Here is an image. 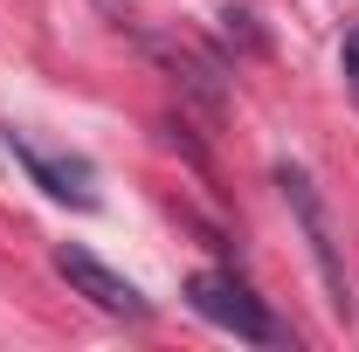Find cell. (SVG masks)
<instances>
[{
  "mask_svg": "<svg viewBox=\"0 0 359 352\" xmlns=\"http://www.w3.org/2000/svg\"><path fill=\"white\" fill-rule=\"evenodd\" d=\"M276 187H283V201H290V221H297V235H304V249H311L318 276H325V297H332V311L339 318H353V276H346V249H339V228H332V208L318 201V187L304 166H276Z\"/></svg>",
  "mask_w": 359,
  "mask_h": 352,
  "instance_id": "6da1fadb",
  "label": "cell"
},
{
  "mask_svg": "<svg viewBox=\"0 0 359 352\" xmlns=\"http://www.w3.org/2000/svg\"><path fill=\"white\" fill-rule=\"evenodd\" d=\"M187 304L201 311L208 325L235 332L242 346H276V339H283L276 318L263 311V297H249V283H242L235 269H201V276H187Z\"/></svg>",
  "mask_w": 359,
  "mask_h": 352,
  "instance_id": "7a4b0ae2",
  "label": "cell"
},
{
  "mask_svg": "<svg viewBox=\"0 0 359 352\" xmlns=\"http://www.w3.org/2000/svg\"><path fill=\"white\" fill-rule=\"evenodd\" d=\"M55 269H62V276H69V290H76V297H90L104 318H125V325L152 318V304L138 297L132 276H118L111 263H97L90 249H69V242H62V249H55Z\"/></svg>",
  "mask_w": 359,
  "mask_h": 352,
  "instance_id": "3957f363",
  "label": "cell"
},
{
  "mask_svg": "<svg viewBox=\"0 0 359 352\" xmlns=\"http://www.w3.org/2000/svg\"><path fill=\"white\" fill-rule=\"evenodd\" d=\"M7 152H14V166L35 180L48 201H69V208H97V187H90V166H83V159L42 152V145H28L21 132H7Z\"/></svg>",
  "mask_w": 359,
  "mask_h": 352,
  "instance_id": "277c9868",
  "label": "cell"
},
{
  "mask_svg": "<svg viewBox=\"0 0 359 352\" xmlns=\"http://www.w3.org/2000/svg\"><path fill=\"white\" fill-rule=\"evenodd\" d=\"M339 62H346V76H353V90H359V28L339 42Z\"/></svg>",
  "mask_w": 359,
  "mask_h": 352,
  "instance_id": "5b68a950",
  "label": "cell"
}]
</instances>
